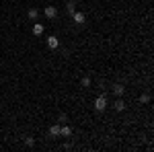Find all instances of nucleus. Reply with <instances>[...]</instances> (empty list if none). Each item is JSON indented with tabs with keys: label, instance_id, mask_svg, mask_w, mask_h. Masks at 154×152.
Instances as JSON below:
<instances>
[{
	"label": "nucleus",
	"instance_id": "4468645a",
	"mask_svg": "<svg viewBox=\"0 0 154 152\" xmlns=\"http://www.w3.org/2000/svg\"><path fill=\"white\" fill-rule=\"evenodd\" d=\"M148 101H150V97H148V95H142V97H140V103H148Z\"/></svg>",
	"mask_w": 154,
	"mask_h": 152
},
{
	"label": "nucleus",
	"instance_id": "f8f14e48",
	"mask_svg": "<svg viewBox=\"0 0 154 152\" xmlns=\"http://www.w3.org/2000/svg\"><path fill=\"white\" fill-rule=\"evenodd\" d=\"M80 84H82L84 88H88V86H91V84H93V80H91V78H88V76H84L82 80H80Z\"/></svg>",
	"mask_w": 154,
	"mask_h": 152
},
{
	"label": "nucleus",
	"instance_id": "0eeeda50",
	"mask_svg": "<svg viewBox=\"0 0 154 152\" xmlns=\"http://www.w3.org/2000/svg\"><path fill=\"white\" fill-rule=\"evenodd\" d=\"M113 107H115V111H123V109H125V101H123V99L119 97L117 101L113 103Z\"/></svg>",
	"mask_w": 154,
	"mask_h": 152
},
{
	"label": "nucleus",
	"instance_id": "f257e3e1",
	"mask_svg": "<svg viewBox=\"0 0 154 152\" xmlns=\"http://www.w3.org/2000/svg\"><path fill=\"white\" fill-rule=\"evenodd\" d=\"M107 105H109V103H107V97H105V95L97 97V101H95V109H97V111H105Z\"/></svg>",
	"mask_w": 154,
	"mask_h": 152
},
{
	"label": "nucleus",
	"instance_id": "6e6552de",
	"mask_svg": "<svg viewBox=\"0 0 154 152\" xmlns=\"http://www.w3.org/2000/svg\"><path fill=\"white\" fill-rule=\"evenodd\" d=\"M27 17H29L31 21H35L37 17H39V11H37V8H29V12H27Z\"/></svg>",
	"mask_w": 154,
	"mask_h": 152
},
{
	"label": "nucleus",
	"instance_id": "9b49d317",
	"mask_svg": "<svg viewBox=\"0 0 154 152\" xmlns=\"http://www.w3.org/2000/svg\"><path fill=\"white\" fill-rule=\"evenodd\" d=\"M49 134H51V136H60V123L51 126V128H49Z\"/></svg>",
	"mask_w": 154,
	"mask_h": 152
},
{
	"label": "nucleus",
	"instance_id": "f03ea898",
	"mask_svg": "<svg viewBox=\"0 0 154 152\" xmlns=\"http://www.w3.org/2000/svg\"><path fill=\"white\" fill-rule=\"evenodd\" d=\"M72 21H74L76 25H84L86 17H84V12H80V11H74V12H72Z\"/></svg>",
	"mask_w": 154,
	"mask_h": 152
},
{
	"label": "nucleus",
	"instance_id": "1a4fd4ad",
	"mask_svg": "<svg viewBox=\"0 0 154 152\" xmlns=\"http://www.w3.org/2000/svg\"><path fill=\"white\" fill-rule=\"evenodd\" d=\"M60 136H72V128H68V126L60 128Z\"/></svg>",
	"mask_w": 154,
	"mask_h": 152
},
{
	"label": "nucleus",
	"instance_id": "39448f33",
	"mask_svg": "<svg viewBox=\"0 0 154 152\" xmlns=\"http://www.w3.org/2000/svg\"><path fill=\"white\" fill-rule=\"evenodd\" d=\"M43 31H45V27H43L41 23H35V25H33V35L39 37V35H43Z\"/></svg>",
	"mask_w": 154,
	"mask_h": 152
},
{
	"label": "nucleus",
	"instance_id": "ddd939ff",
	"mask_svg": "<svg viewBox=\"0 0 154 152\" xmlns=\"http://www.w3.org/2000/svg\"><path fill=\"white\" fill-rule=\"evenodd\" d=\"M25 144H27L29 148H33V146H35V138H25Z\"/></svg>",
	"mask_w": 154,
	"mask_h": 152
},
{
	"label": "nucleus",
	"instance_id": "423d86ee",
	"mask_svg": "<svg viewBox=\"0 0 154 152\" xmlns=\"http://www.w3.org/2000/svg\"><path fill=\"white\" fill-rule=\"evenodd\" d=\"M113 93L117 95V97H123V93H125V86H123V84H113Z\"/></svg>",
	"mask_w": 154,
	"mask_h": 152
},
{
	"label": "nucleus",
	"instance_id": "9d476101",
	"mask_svg": "<svg viewBox=\"0 0 154 152\" xmlns=\"http://www.w3.org/2000/svg\"><path fill=\"white\" fill-rule=\"evenodd\" d=\"M66 11L70 12V14H72V12H74V11H76V2H74V0H70V2L66 4Z\"/></svg>",
	"mask_w": 154,
	"mask_h": 152
},
{
	"label": "nucleus",
	"instance_id": "7ed1b4c3",
	"mask_svg": "<svg viewBox=\"0 0 154 152\" xmlns=\"http://www.w3.org/2000/svg\"><path fill=\"white\" fill-rule=\"evenodd\" d=\"M48 47H49V49H58V47H60V39L56 35L48 37Z\"/></svg>",
	"mask_w": 154,
	"mask_h": 152
},
{
	"label": "nucleus",
	"instance_id": "20e7f679",
	"mask_svg": "<svg viewBox=\"0 0 154 152\" xmlns=\"http://www.w3.org/2000/svg\"><path fill=\"white\" fill-rule=\"evenodd\" d=\"M43 14H45L48 19H54V17L58 14V8H56V6H45V8H43Z\"/></svg>",
	"mask_w": 154,
	"mask_h": 152
}]
</instances>
